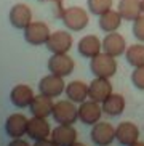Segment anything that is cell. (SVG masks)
<instances>
[{
  "label": "cell",
  "mask_w": 144,
  "mask_h": 146,
  "mask_svg": "<svg viewBox=\"0 0 144 146\" xmlns=\"http://www.w3.org/2000/svg\"><path fill=\"white\" fill-rule=\"evenodd\" d=\"M61 21L69 31H74V32H80L85 27L88 26L90 16L88 11L82 7H69L63 11L61 15Z\"/></svg>",
  "instance_id": "obj_1"
},
{
  "label": "cell",
  "mask_w": 144,
  "mask_h": 146,
  "mask_svg": "<svg viewBox=\"0 0 144 146\" xmlns=\"http://www.w3.org/2000/svg\"><path fill=\"white\" fill-rule=\"evenodd\" d=\"M90 69L94 74V77L110 79L117 72V60H115V56H110L102 52L90 60Z\"/></svg>",
  "instance_id": "obj_2"
},
{
  "label": "cell",
  "mask_w": 144,
  "mask_h": 146,
  "mask_svg": "<svg viewBox=\"0 0 144 146\" xmlns=\"http://www.w3.org/2000/svg\"><path fill=\"white\" fill-rule=\"evenodd\" d=\"M51 116L61 125H72V124H75L77 119H79V109H77L74 101L61 100V101L55 103Z\"/></svg>",
  "instance_id": "obj_3"
},
{
  "label": "cell",
  "mask_w": 144,
  "mask_h": 146,
  "mask_svg": "<svg viewBox=\"0 0 144 146\" xmlns=\"http://www.w3.org/2000/svg\"><path fill=\"white\" fill-rule=\"evenodd\" d=\"M48 71L55 76H59V77H67L74 72V60L67 53H53L51 58L48 60Z\"/></svg>",
  "instance_id": "obj_4"
},
{
  "label": "cell",
  "mask_w": 144,
  "mask_h": 146,
  "mask_svg": "<svg viewBox=\"0 0 144 146\" xmlns=\"http://www.w3.org/2000/svg\"><path fill=\"white\" fill-rule=\"evenodd\" d=\"M50 27L47 23L43 21H32L29 26L24 29V39L27 43L38 47V45H45L50 37Z\"/></svg>",
  "instance_id": "obj_5"
},
{
  "label": "cell",
  "mask_w": 144,
  "mask_h": 146,
  "mask_svg": "<svg viewBox=\"0 0 144 146\" xmlns=\"http://www.w3.org/2000/svg\"><path fill=\"white\" fill-rule=\"evenodd\" d=\"M66 90V84H64V77L59 76H55V74H48L45 77L40 79L38 82V92L45 96H50V98H56L59 96L63 92Z\"/></svg>",
  "instance_id": "obj_6"
},
{
  "label": "cell",
  "mask_w": 144,
  "mask_h": 146,
  "mask_svg": "<svg viewBox=\"0 0 144 146\" xmlns=\"http://www.w3.org/2000/svg\"><path fill=\"white\" fill-rule=\"evenodd\" d=\"M72 43H74V39L67 31H55L50 34L45 47L51 53H67L72 48Z\"/></svg>",
  "instance_id": "obj_7"
},
{
  "label": "cell",
  "mask_w": 144,
  "mask_h": 146,
  "mask_svg": "<svg viewBox=\"0 0 144 146\" xmlns=\"http://www.w3.org/2000/svg\"><path fill=\"white\" fill-rule=\"evenodd\" d=\"M112 95V84L106 77H94L88 85V98L102 103Z\"/></svg>",
  "instance_id": "obj_8"
},
{
  "label": "cell",
  "mask_w": 144,
  "mask_h": 146,
  "mask_svg": "<svg viewBox=\"0 0 144 146\" xmlns=\"http://www.w3.org/2000/svg\"><path fill=\"white\" fill-rule=\"evenodd\" d=\"M102 52L110 56H115V58L125 55V52H127V40H125V37L122 34H119L117 31L109 32L102 39Z\"/></svg>",
  "instance_id": "obj_9"
},
{
  "label": "cell",
  "mask_w": 144,
  "mask_h": 146,
  "mask_svg": "<svg viewBox=\"0 0 144 146\" xmlns=\"http://www.w3.org/2000/svg\"><path fill=\"white\" fill-rule=\"evenodd\" d=\"M8 19L15 29L24 31L32 23V11H30V8L26 3H16L13 5L11 10H10Z\"/></svg>",
  "instance_id": "obj_10"
},
{
  "label": "cell",
  "mask_w": 144,
  "mask_h": 146,
  "mask_svg": "<svg viewBox=\"0 0 144 146\" xmlns=\"http://www.w3.org/2000/svg\"><path fill=\"white\" fill-rule=\"evenodd\" d=\"M91 140L98 146H109L115 140V129L109 122H96L91 129Z\"/></svg>",
  "instance_id": "obj_11"
},
{
  "label": "cell",
  "mask_w": 144,
  "mask_h": 146,
  "mask_svg": "<svg viewBox=\"0 0 144 146\" xmlns=\"http://www.w3.org/2000/svg\"><path fill=\"white\" fill-rule=\"evenodd\" d=\"M102 116V108L99 106V103L93 101V100H87L83 103H80L79 108V119L87 125H94L96 122H99Z\"/></svg>",
  "instance_id": "obj_12"
},
{
  "label": "cell",
  "mask_w": 144,
  "mask_h": 146,
  "mask_svg": "<svg viewBox=\"0 0 144 146\" xmlns=\"http://www.w3.org/2000/svg\"><path fill=\"white\" fill-rule=\"evenodd\" d=\"M139 129L133 122H120L115 129V140L123 146H130L138 141Z\"/></svg>",
  "instance_id": "obj_13"
},
{
  "label": "cell",
  "mask_w": 144,
  "mask_h": 146,
  "mask_svg": "<svg viewBox=\"0 0 144 146\" xmlns=\"http://www.w3.org/2000/svg\"><path fill=\"white\" fill-rule=\"evenodd\" d=\"M77 50H79V53H80L83 58H88V60H91V58H94L96 55H99L102 50V42L99 40V37H96V35H85V37H82L80 40H79V43H77Z\"/></svg>",
  "instance_id": "obj_14"
},
{
  "label": "cell",
  "mask_w": 144,
  "mask_h": 146,
  "mask_svg": "<svg viewBox=\"0 0 144 146\" xmlns=\"http://www.w3.org/2000/svg\"><path fill=\"white\" fill-rule=\"evenodd\" d=\"M51 129L50 124H48L45 117H32L27 122V137L38 141V140H45V138L50 137Z\"/></svg>",
  "instance_id": "obj_15"
},
{
  "label": "cell",
  "mask_w": 144,
  "mask_h": 146,
  "mask_svg": "<svg viewBox=\"0 0 144 146\" xmlns=\"http://www.w3.org/2000/svg\"><path fill=\"white\" fill-rule=\"evenodd\" d=\"M51 140L58 146H71L77 141V130L72 125H58L51 132Z\"/></svg>",
  "instance_id": "obj_16"
},
{
  "label": "cell",
  "mask_w": 144,
  "mask_h": 146,
  "mask_svg": "<svg viewBox=\"0 0 144 146\" xmlns=\"http://www.w3.org/2000/svg\"><path fill=\"white\" fill-rule=\"evenodd\" d=\"M10 100L16 108H27L30 106L32 100H34V92L29 85L19 84V85L13 87L11 93H10Z\"/></svg>",
  "instance_id": "obj_17"
},
{
  "label": "cell",
  "mask_w": 144,
  "mask_h": 146,
  "mask_svg": "<svg viewBox=\"0 0 144 146\" xmlns=\"http://www.w3.org/2000/svg\"><path fill=\"white\" fill-rule=\"evenodd\" d=\"M27 122L29 119H26V116L22 114H11V116L7 119V124H5V129L11 138H19L22 137L24 133H27Z\"/></svg>",
  "instance_id": "obj_18"
},
{
  "label": "cell",
  "mask_w": 144,
  "mask_h": 146,
  "mask_svg": "<svg viewBox=\"0 0 144 146\" xmlns=\"http://www.w3.org/2000/svg\"><path fill=\"white\" fill-rule=\"evenodd\" d=\"M117 11L125 21H135L136 18H139L143 15L141 0H119Z\"/></svg>",
  "instance_id": "obj_19"
},
{
  "label": "cell",
  "mask_w": 144,
  "mask_h": 146,
  "mask_svg": "<svg viewBox=\"0 0 144 146\" xmlns=\"http://www.w3.org/2000/svg\"><path fill=\"white\" fill-rule=\"evenodd\" d=\"M98 18H99V19H98L99 29H101L102 32H106V34L115 32V31L122 26V21H123V18L120 16V13L117 10H109V11L102 13L101 16H98Z\"/></svg>",
  "instance_id": "obj_20"
},
{
  "label": "cell",
  "mask_w": 144,
  "mask_h": 146,
  "mask_svg": "<svg viewBox=\"0 0 144 146\" xmlns=\"http://www.w3.org/2000/svg\"><path fill=\"white\" fill-rule=\"evenodd\" d=\"M53 106H55V103L51 101L50 96H45V95H37V96H34V100H32V103H30V112H32V116L35 117H45L47 119L48 116H50L51 112H53Z\"/></svg>",
  "instance_id": "obj_21"
},
{
  "label": "cell",
  "mask_w": 144,
  "mask_h": 146,
  "mask_svg": "<svg viewBox=\"0 0 144 146\" xmlns=\"http://www.w3.org/2000/svg\"><path fill=\"white\" fill-rule=\"evenodd\" d=\"M66 95L74 103H83L88 100V85L82 80H72L66 85Z\"/></svg>",
  "instance_id": "obj_22"
},
{
  "label": "cell",
  "mask_w": 144,
  "mask_h": 146,
  "mask_svg": "<svg viewBox=\"0 0 144 146\" xmlns=\"http://www.w3.org/2000/svg\"><path fill=\"white\" fill-rule=\"evenodd\" d=\"M125 111V98L120 93H112L106 101H102V112L110 117H117Z\"/></svg>",
  "instance_id": "obj_23"
},
{
  "label": "cell",
  "mask_w": 144,
  "mask_h": 146,
  "mask_svg": "<svg viewBox=\"0 0 144 146\" xmlns=\"http://www.w3.org/2000/svg\"><path fill=\"white\" fill-rule=\"evenodd\" d=\"M125 58H127V63L133 68H141L144 66V43H133L130 47H127V52H125Z\"/></svg>",
  "instance_id": "obj_24"
},
{
  "label": "cell",
  "mask_w": 144,
  "mask_h": 146,
  "mask_svg": "<svg viewBox=\"0 0 144 146\" xmlns=\"http://www.w3.org/2000/svg\"><path fill=\"white\" fill-rule=\"evenodd\" d=\"M112 5H114V0H87L88 11L94 16H101L102 13L112 10Z\"/></svg>",
  "instance_id": "obj_25"
},
{
  "label": "cell",
  "mask_w": 144,
  "mask_h": 146,
  "mask_svg": "<svg viewBox=\"0 0 144 146\" xmlns=\"http://www.w3.org/2000/svg\"><path fill=\"white\" fill-rule=\"evenodd\" d=\"M131 31H133L135 39L138 40V42H143L144 43V13L133 21V29Z\"/></svg>",
  "instance_id": "obj_26"
},
{
  "label": "cell",
  "mask_w": 144,
  "mask_h": 146,
  "mask_svg": "<svg viewBox=\"0 0 144 146\" xmlns=\"http://www.w3.org/2000/svg\"><path fill=\"white\" fill-rule=\"evenodd\" d=\"M131 82L138 90H144V66L135 68V71L131 72Z\"/></svg>",
  "instance_id": "obj_27"
},
{
  "label": "cell",
  "mask_w": 144,
  "mask_h": 146,
  "mask_svg": "<svg viewBox=\"0 0 144 146\" xmlns=\"http://www.w3.org/2000/svg\"><path fill=\"white\" fill-rule=\"evenodd\" d=\"M43 2H51V3L56 5V11H55V16L56 18H61L64 8H63V0H43Z\"/></svg>",
  "instance_id": "obj_28"
},
{
  "label": "cell",
  "mask_w": 144,
  "mask_h": 146,
  "mask_svg": "<svg viewBox=\"0 0 144 146\" xmlns=\"http://www.w3.org/2000/svg\"><path fill=\"white\" fill-rule=\"evenodd\" d=\"M34 146H58V145H56L53 140H47V138H45V140H38V141H35Z\"/></svg>",
  "instance_id": "obj_29"
},
{
  "label": "cell",
  "mask_w": 144,
  "mask_h": 146,
  "mask_svg": "<svg viewBox=\"0 0 144 146\" xmlns=\"http://www.w3.org/2000/svg\"><path fill=\"white\" fill-rule=\"evenodd\" d=\"M8 146H29V143L24 141V140H21V138H15Z\"/></svg>",
  "instance_id": "obj_30"
},
{
  "label": "cell",
  "mask_w": 144,
  "mask_h": 146,
  "mask_svg": "<svg viewBox=\"0 0 144 146\" xmlns=\"http://www.w3.org/2000/svg\"><path fill=\"white\" fill-rule=\"evenodd\" d=\"M130 146H144V141H136V143H133V145H130Z\"/></svg>",
  "instance_id": "obj_31"
},
{
  "label": "cell",
  "mask_w": 144,
  "mask_h": 146,
  "mask_svg": "<svg viewBox=\"0 0 144 146\" xmlns=\"http://www.w3.org/2000/svg\"><path fill=\"white\" fill-rule=\"evenodd\" d=\"M71 146H85V145H83V143H79V141H75V143H72Z\"/></svg>",
  "instance_id": "obj_32"
},
{
  "label": "cell",
  "mask_w": 144,
  "mask_h": 146,
  "mask_svg": "<svg viewBox=\"0 0 144 146\" xmlns=\"http://www.w3.org/2000/svg\"><path fill=\"white\" fill-rule=\"evenodd\" d=\"M141 8H143V13H144V0H141Z\"/></svg>",
  "instance_id": "obj_33"
}]
</instances>
